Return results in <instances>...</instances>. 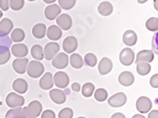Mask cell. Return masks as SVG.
<instances>
[{
  "mask_svg": "<svg viewBox=\"0 0 158 118\" xmlns=\"http://www.w3.org/2000/svg\"><path fill=\"white\" fill-rule=\"evenodd\" d=\"M45 72V66L40 61H31L27 63V73L32 79H37L41 77Z\"/></svg>",
  "mask_w": 158,
  "mask_h": 118,
  "instance_id": "cell-1",
  "label": "cell"
},
{
  "mask_svg": "<svg viewBox=\"0 0 158 118\" xmlns=\"http://www.w3.org/2000/svg\"><path fill=\"white\" fill-rule=\"evenodd\" d=\"M23 111L26 118H37L43 111V106L38 100H33L27 107H24Z\"/></svg>",
  "mask_w": 158,
  "mask_h": 118,
  "instance_id": "cell-2",
  "label": "cell"
},
{
  "mask_svg": "<svg viewBox=\"0 0 158 118\" xmlns=\"http://www.w3.org/2000/svg\"><path fill=\"white\" fill-rule=\"evenodd\" d=\"M6 104L10 108L22 107L25 104V98L16 93H10L6 97Z\"/></svg>",
  "mask_w": 158,
  "mask_h": 118,
  "instance_id": "cell-3",
  "label": "cell"
},
{
  "mask_svg": "<svg viewBox=\"0 0 158 118\" xmlns=\"http://www.w3.org/2000/svg\"><path fill=\"white\" fill-rule=\"evenodd\" d=\"M53 82L60 89H64L69 84V77L64 72H57L53 77Z\"/></svg>",
  "mask_w": 158,
  "mask_h": 118,
  "instance_id": "cell-4",
  "label": "cell"
},
{
  "mask_svg": "<svg viewBox=\"0 0 158 118\" xmlns=\"http://www.w3.org/2000/svg\"><path fill=\"white\" fill-rule=\"evenodd\" d=\"M119 62L125 66H129L135 62V53L131 48H124L119 54Z\"/></svg>",
  "mask_w": 158,
  "mask_h": 118,
  "instance_id": "cell-5",
  "label": "cell"
},
{
  "mask_svg": "<svg viewBox=\"0 0 158 118\" xmlns=\"http://www.w3.org/2000/svg\"><path fill=\"white\" fill-rule=\"evenodd\" d=\"M69 58L66 53H58L52 59V65L57 69H64L68 65Z\"/></svg>",
  "mask_w": 158,
  "mask_h": 118,
  "instance_id": "cell-6",
  "label": "cell"
},
{
  "mask_svg": "<svg viewBox=\"0 0 158 118\" xmlns=\"http://www.w3.org/2000/svg\"><path fill=\"white\" fill-rule=\"evenodd\" d=\"M56 23L57 26H58L61 29H64V31H69V29L72 27V18L69 15V14L66 13H63L60 14V15L56 18Z\"/></svg>",
  "mask_w": 158,
  "mask_h": 118,
  "instance_id": "cell-7",
  "label": "cell"
},
{
  "mask_svg": "<svg viewBox=\"0 0 158 118\" xmlns=\"http://www.w3.org/2000/svg\"><path fill=\"white\" fill-rule=\"evenodd\" d=\"M127 96L124 93H118L108 98V104L113 108L122 107L126 104Z\"/></svg>",
  "mask_w": 158,
  "mask_h": 118,
  "instance_id": "cell-8",
  "label": "cell"
},
{
  "mask_svg": "<svg viewBox=\"0 0 158 118\" xmlns=\"http://www.w3.org/2000/svg\"><path fill=\"white\" fill-rule=\"evenodd\" d=\"M60 50V46L57 43H48L46 45L45 49H44V58L46 60L50 61L57 55V53Z\"/></svg>",
  "mask_w": 158,
  "mask_h": 118,
  "instance_id": "cell-9",
  "label": "cell"
},
{
  "mask_svg": "<svg viewBox=\"0 0 158 118\" xmlns=\"http://www.w3.org/2000/svg\"><path fill=\"white\" fill-rule=\"evenodd\" d=\"M78 48V40L74 36H68L63 42V49L65 53H73Z\"/></svg>",
  "mask_w": 158,
  "mask_h": 118,
  "instance_id": "cell-10",
  "label": "cell"
},
{
  "mask_svg": "<svg viewBox=\"0 0 158 118\" xmlns=\"http://www.w3.org/2000/svg\"><path fill=\"white\" fill-rule=\"evenodd\" d=\"M152 107V100L147 96H141L136 101V109L141 113L149 112Z\"/></svg>",
  "mask_w": 158,
  "mask_h": 118,
  "instance_id": "cell-11",
  "label": "cell"
},
{
  "mask_svg": "<svg viewBox=\"0 0 158 118\" xmlns=\"http://www.w3.org/2000/svg\"><path fill=\"white\" fill-rule=\"evenodd\" d=\"M62 9L57 4H50L45 10V16L48 20L53 21L61 14Z\"/></svg>",
  "mask_w": 158,
  "mask_h": 118,
  "instance_id": "cell-12",
  "label": "cell"
},
{
  "mask_svg": "<svg viewBox=\"0 0 158 118\" xmlns=\"http://www.w3.org/2000/svg\"><path fill=\"white\" fill-rule=\"evenodd\" d=\"M49 97L50 99L55 103V104L58 105H62L65 102L66 100V96L64 93L63 90H59V89H52L49 92Z\"/></svg>",
  "mask_w": 158,
  "mask_h": 118,
  "instance_id": "cell-13",
  "label": "cell"
},
{
  "mask_svg": "<svg viewBox=\"0 0 158 118\" xmlns=\"http://www.w3.org/2000/svg\"><path fill=\"white\" fill-rule=\"evenodd\" d=\"M28 60L27 58H18L12 62V68L17 74H25L27 72V66Z\"/></svg>",
  "mask_w": 158,
  "mask_h": 118,
  "instance_id": "cell-14",
  "label": "cell"
},
{
  "mask_svg": "<svg viewBox=\"0 0 158 118\" xmlns=\"http://www.w3.org/2000/svg\"><path fill=\"white\" fill-rule=\"evenodd\" d=\"M113 69V63L109 58L103 57L98 63V72L100 75H107Z\"/></svg>",
  "mask_w": 158,
  "mask_h": 118,
  "instance_id": "cell-15",
  "label": "cell"
},
{
  "mask_svg": "<svg viewBox=\"0 0 158 118\" xmlns=\"http://www.w3.org/2000/svg\"><path fill=\"white\" fill-rule=\"evenodd\" d=\"M39 85L43 90H50L54 85L52 74L50 72L44 74L39 81Z\"/></svg>",
  "mask_w": 158,
  "mask_h": 118,
  "instance_id": "cell-16",
  "label": "cell"
},
{
  "mask_svg": "<svg viewBox=\"0 0 158 118\" xmlns=\"http://www.w3.org/2000/svg\"><path fill=\"white\" fill-rule=\"evenodd\" d=\"M13 28V23L10 18H4L0 22V37L9 35Z\"/></svg>",
  "mask_w": 158,
  "mask_h": 118,
  "instance_id": "cell-17",
  "label": "cell"
},
{
  "mask_svg": "<svg viewBox=\"0 0 158 118\" xmlns=\"http://www.w3.org/2000/svg\"><path fill=\"white\" fill-rule=\"evenodd\" d=\"M10 53H12V55L16 58H25L28 53V48L27 45H24V43H15L12 46Z\"/></svg>",
  "mask_w": 158,
  "mask_h": 118,
  "instance_id": "cell-18",
  "label": "cell"
},
{
  "mask_svg": "<svg viewBox=\"0 0 158 118\" xmlns=\"http://www.w3.org/2000/svg\"><path fill=\"white\" fill-rule=\"evenodd\" d=\"M154 60V54L152 50H141L138 52L136 56V60H135V63H140V62H145V63H152Z\"/></svg>",
  "mask_w": 158,
  "mask_h": 118,
  "instance_id": "cell-19",
  "label": "cell"
},
{
  "mask_svg": "<svg viewBox=\"0 0 158 118\" xmlns=\"http://www.w3.org/2000/svg\"><path fill=\"white\" fill-rule=\"evenodd\" d=\"M62 35H63V31L58 26L52 25L48 28H47V36L49 40L58 41L59 39H61Z\"/></svg>",
  "mask_w": 158,
  "mask_h": 118,
  "instance_id": "cell-20",
  "label": "cell"
},
{
  "mask_svg": "<svg viewBox=\"0 0 158 118\" xmlns=\"http://www.w3.org/2000/svg\"><path fill=\"white\" fill-rule=\"evenodd\" d=\"M118 82L123 86H131L135 82V76L132 72L124 71L118 77Z\"/></svg>",
  "mask_w": 158,
  "mask_h": 118,
  "instance_id": "cell-21",
  "label": "cell"
},
{
  "mask_svg": "<svg viewBox=\"0 0 158 118\" xmlns=\"http://www.w3.org/2000/svg\"><path fill=\"white\" fill-rule=\"evenodd\" d=\"M123 43L128 47H133L135 46L136 42H137V35L136 33L132 31V29H129V31H126L123 34Z\"/></svg>",
  "mask_w": 158,
  "mask_h": 118,
  "instance_id": "cell-22",
  "label": "cell"
},
{
  "mask_svg": "<svg viewBox=\"0 0 158 118\" xmlns=\"http://www.w3.org/2000/svg\"><path fill=\"white\" fill-rule=\"evenodd\" d=\"M27 88H28L27 82L23 79H16L12 82V89L20 95L27 93Z\"/></svg>",
  "mask_w": 158,
  "mask_h": 118,
  "instance_id": "cell-23",
  "label": "cell"
},
{
  "mask_svg": "<svg viewBox=\"0 0 158 118\" xmlns=\"http://www.w3.org/2000/svg\"><path fill=\"white\" fill-rule=\"evenodd\" d=\"M47 34V26L45 24L39 23L32 27V35L37 39L44 38Z\"/></svg>",
  "mask_w": 158,
  "mask_h": 118,
  "instance_id": "cell-24",
  "label": "cell"
},
{
  "mask_svg": "<svg viewBox=\"0 0 158 118\" xmlns=\"http://www.w3.org/2000/svg\"><path fill=\"white\" fill-rule=\"evenodd\" d=\"M113 5L108 2V1H103L102 2L98 7V13L100 14V15H102V16H108L110 15V14L113 12Z\"/></svg>",
  "mask_w": 158,
  "mask_h": 118,
  "instance_id": "cell-25",
  "label": "cell"
},
{
  "mask_svg": "<svg viewBox=\"0 0 158 118\" xmlns=\"http://www.w3.org/2000/svg\"><path fill=\"white\" fill-rule=\"evenodd\" d=\"M10 51L5 46H0V65L7 63L10 59Z\"/></svg>",
  "mask_w": 158,
  "mask_h": 118,
  "instance_id": "cell-26",
  "label": "cell"
},
{
  "mask_svg": "<svg viewBox=\"0 0 158 118\" xmlns=\"http://www.w3.org/2000/svg\"><path fill=\"white\" fill-rule=\"evenodd\" d=\"M6 118H26L23 108H11L8 112L6 113Z\"/></svg>",
  "mask_w": 158,
  "mask_h": 118,
  "instance_id": "cell-27",
  "label": "cell"
},
{
  "mask_svg": "<svg viewBox=\"0 0 158 118\" xmlns=\"http://www.w3.org/2000/svg\"><path fill=\"white\" fill-rule=\"evenodd\" d=\"M70 64L73 68L80 69L83 65V60L80 54L78 53H73L70 57Z\"/></svg>",
  "mask_w": 158,
  "mask_h": 118,
  "instance_id": "cell-28",
  "label": "cell"
},
{
  "mask_svg": "<svg viewBox=\"0 0 158 118\" xmlns=\"http://www.w3.org/2000/svg\"><path fill=\"white\" fill-rule=\"evenodd\" d=\"M152 66L149 63L140 62L136 63V71L140 76H146L151 72Z\"/></svg>",
  "mask_w": 158,
  "mask_h": 118,
  "instance_id": "cell-29",
  "label": "cell"
},
{
  "mask_svg": "<svg viewBox=\"0 0 158 118\" xmlns=\"http://www.w3.org/2000/svg\"><path fill=\"white\" fill-rule=\"evenodd\" d=\"M25 37H26V34H25V31L22 28L13 29L11 34H10V39L14 43H21L22 41H24Z\"/></svg>",
  "mask_w": 158,
  "mask_h": 118,
  "instance_id": "cell-30",
  "label": "cell"
},
{
  "mask_svg": "<svg viewBox=\"0 0 158 118\" xmlns=\"http://www.w3.org/2000/svg\"><path fill=\"white\" fill-rule=\"evenodd\" d=\"M31 53L34 60L41 61L44 59V50H43V47L40 45H34L31 47Z\"/></svg>",
  "mask_w": 158,
  "mask_h": 118,
  "instance_id": "cell-31",
  "label": "cell"
},
{
  "mask_svg": "<svg viewBox=\"0 0 158 118\" xmlns=\"http://www.w3.org/2000/svg\"><path fill=\"white\" fill-rule=\"evenodd\" d=\"M95 92V85L91 82H87L83 84L81 88V94L85 97H90Z\"/></svg>",
  "mask_w": 158,
  "mask_h": 118,
  "instance_id": "cell-32",
  "label": "cell"
},
{
  "mask_svg": "<svg viewBox=\"0 0 158 118\" xmlns=\"http://www.w3.org/2000/svg\"><path fill=\"white\" fill-rule=\"evenodd\" d=\"M95 98L98 102H104L108 98V92L104 89V88H98V90H96L95 94Z\"/></svg>",
  "mask_w": 158,
  "mask_h": 118,
  "instance_id": "cell-33",
  "label": "cell"
},
{
  "mask_svg": "<svg viewBox=\"0 0 158 118\" xmlns=\"http://www.w3.org/2000/svg\"><path fill=\"white\" fill-rule=\"evenodd\" d=\"M146 27L151 31H158V18L157 17H151L146 22Z\"/></svg>",
  "mask_w": 158,
  "mask_h": 118,
  "instance_id": "cell-34",
  "label": "cell"
},
{
  "mask_svg": "<svg viewBox=\"0 0 158 118\" xmlns=\"http://www.w3.org/2000/svg\"><path fill=\"white\" fill-rule=\"evenodd\" d=\"M77 0H58V3L61 9L71 10L76 5Z\"/></svg>",
  "mask_w": 158,
  "mask_h": 118,
  "instance_id": "cell-35",
  "label": "cell"
},
{
  "mask_svg": "<svg viewBox=\"0 0 158 118\" xmlns=\"http://www.w3.org/2000/svg\"><path fill=\"white\" fill-rule=\"evenodd\" d=\"M84 61L86 63L88 66L90 67H95L97 63H98V59H97V56L93 53H88L86 54L85 57H84Z\"/></svg>",
  "mask_w": 158,
  "mask_h": 118,
  "instance_id": "cell-36",
  "label": "cell"
},
{
  "mask_svg": "<svg viewBox=\"0 0 158 118\" xmlns=\"http://www.w3.org/2000/svg\"><path fill=\"white\" fill-rule=\"evenodd\" d=\"M25 5V0H10L9 6L13 10H20Z\"/></svg>",
  "mask_w": 158,
  "mask_h": 118,
  "instance_id": "cell-37",
  "label": "cell"
},
{
  "mask_svg": "<svg viewBox=\"0 0 158 118\" xmlns=\"http://www.w3.org/2000/svg\"><path fill=\"white\" fill-rule=\"evenodd\" d=\"M74 115L73 110L70 108H64L59 112V118H72Z\"/></svg>",
  "mask_w": 158,
  "mask_h": 118,
  "instance_id": "cell-38",
  "label": "cell"
},
{
  "mask_svg": "<svg viewBox=\"0 0 158 118\" xmlns=\"http://www.w3.org/2000/svg\"><path fill=\"white\" fill-rule=\"evenodd\" d=\"M41 118H56V114L51 110H46V111L43 112Z\"/></svg>",
  "mask_w": 158,
  "mask_h": 118,
  "instance_id": "cell-39",
  "label": "cell"
},
{
  "mask_svg": "<svg viewBox=\"0 0 158 118\" xmlns=\"http://www.w3.org/2000/svg\"><path fill=\"white\" fill-rule=\"evenodd\" d=\"M150 84L152 88H158V74L153 75L150 79Z\"/></svg>",
  "mask_w": 158,
  "mask_h": 118,
  "instance_id": "cell-40",
  "label": "cell"
},
{
  "mask_svg": "<svg viewBox=\"0 0 158 118\" xmlns=\"http://www.w3.org/2000/svg\"><path fill=\"white\" fill-rule=\"evenodd\" d=\"M9 1H10V0H0V8H1L2 10L7 11L9 10V8H10Z\"/></svg>",
  "mask_w": 158,
  "mask_h": 118,
  "instance_id": "cell-41",
  "label": "cell"
},
{
  "mask_svg": "<svg viewBox=\"0 0 158 118\" xmlns=\"http://www.w3.org/2000/svg\"><path fill=\"white\" fill-rule=\"evenodd\" d=\"M71 88H72V90L75 91V92H80L81 91V85L79 82H75L72 84V86H71Z\"/></svg>",
  "mask_w": 158,
  "mask_h": 118,
  "instance_id": "cell-42",
  "label": "cell"
},
{
  "mask_svg": "<svg viewBox=\"0 0 158 118\" xmlns=\"http://www.w3.org/2000/svg\"><path fill=\"white\" fill-rule=\"evenodd\" d=\"M149 118H158V111L153 110L149 113Z\"/></svg>",
  "mask_w": 158,
  "mask_h": 118,
  "instance_id": "cell-43",
  "label": "cell"
},
{
  "mask_svg": "<svg viewBox=\"0 0 158 118\" xmlns=\"http://www.w3.org/2000/svg\"><path fill=\"white\" fill-rule=\"evenodd\" d=\"M111 118H126V116L121 112H117V113H114L111 116Z\"/></svg>",
  "mask_w": 158,
  "mask_h": 118,
  "instance_id": "cell-44",
  "label": "cell"
},
{
  "mask_svg": "<svg viewBox=\"0 0 158 118\" xmlns=\"http://www.w3.org/2000/svg\"><path fill=\"white\" fill-rule=\"evenodd\" d=\"M43 1H44L45 3H47V4H53L55 1H56V0H43Z\"/></svg>",
  "mask_w": 158,
  "mask_h": 118,
  "instance_id": "cell-45",
  "label": "cell"
},
{
  "mask_svg": "<svg viewBox=\"0 0 158 118\" xmlns=\"http://www.w3.org/2000/svg\"><path fill=\"white\" fill-rule=\"evenodd\" d=\"M132 118H146L144 115H141V114H135Z\"/></svg>",
  "mask_w": 158,
  "mask_h": 118,
  "instance_id": "cell-46",
  "label": "cell"
},
{
  "mask_svg": "<svg viewBox=\"0 0 158 118\" xmlns=\"http://www.w3.org/2000/svg\"><path fill=\"white\" fill-rule=\"evenodd\" d=\"M148 1V0H137V2L139 3V4H144V3H146Z\"/></svg>",
  "mask_w": 158,
  "mask_h": 118,
  "instance_id": "cell-47",
  "label": "cell"
},
{
  "mask_svg": "<svg viewBox=\"0 0 158 118\" xmlns=\"http://www.w3.org/2000/svg\"><path fill=\"white\" fill-rule=\"evenodd\" d=\"M154 9L157 10H158V7H157V0H154Z\"/></svg>",
  "mask_w": 158,
  "mask_h": 118,
  "instance_id": "cell-48",
  "label": "cell"
},
{
  "mask_svg": "<svg viewBox=\"0 0 158 118\" xmlns=\"http://www.w3.org/2000/svg\"><path fill=\"white\" fill-rule=\"evenodd\" d=\"M2 15H3V13H2V10H0V18H1V17H2Z\"/></svg>",
  "mask_w": 158,
  "mask_h": 118,
  "instance_id": "cell-49",
  "label": "cell"
},
{
  "mask_svg": "<svg viewBox=\"0 0 158 118\" xmlns=\"http://www.w3.org/2000/svg\"><path fill=\"white\" fill-rule=\"evenodd\" d=\"M27 1H35V0H27Z\"/></svg>",
  "mask_w": 158,
  "mask_h": 118,
  "instance_id": "cell-50",
  "label": "cell"
},
{
  "mask_svg": "<svg viewBox=\"0 0 158 118\" xmlns=\"http://www.w3.org/2000/svg\"><path fill=\"white\" fill-rule=\"evenodd\" d=\"M78 118H85V117H78Z\"/></svg>",
  "mask_w": 158,
  "mask_h": 118,
  "instance_id": "cell-51",
  "label": "cell"
}]
</instances>
